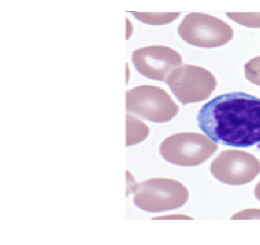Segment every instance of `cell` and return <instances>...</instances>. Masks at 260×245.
<instances>
[{
	"label": "cell",
	"instance_id": "6da1fadb",
	"mask_svg": "<svg viewBox=\"0 0 260 245\" xmlns=\"http://www.w3.org/2000/svg\"><path fill=\"white\" fill-rule=\"evenodd\" d=\"M200 129L214 142L247 148L260 143V98L243 92L217 95L197 115Z\"/></svg>",
	"mask_w": 260,
	"mask_h": 245
},
{
	"label": "cell",
	"instance_id": "7a4b0ae2",
	"mask_svg": "<svg viewBox=\"0 0 260 245\" xmlns=\"http://www.w3.org/2000/svg\"><path fill=\"white\" fill-rule=\"evenodd\" d=\"M133 202L147 212H160L179 208L189 198L187 187L178 180L153 178L132 187Z\"/></svg>",
	"mask_w": 260,
	"mask_h": 245
},
{
	"label": "cell",
	"instance_id": "3957f363",
	"mask_svg": "<svg viewBox=\"0 0 260 245\" xmlns=\"http://www.w3.org/2000/svg\"><path fill=\"white\" fill-rule=\"evenodd\" d=\"M218 148L216 143L202 133L182 132L164 139L159 145V152L166 161L173 164L192 166L208 160Z\"/></svg>",
	"mask_w": 260,
	"mask_h": 245
},
{
	"label": "cell",
	"instance_id": "277c9868",
	"mask_svg": "<svg viewBox=\"0 0 260 245\" xmlns=\"http://www.w3.org/2000/svg\"><path fill=\"white\" fill-rule=\"evenodd\" d=\"M126 110L128 113L147 121L163 123L177 115L179 107L165 90L145 84L126 92Z\"/></svg>",
	"mask_w": 260,
	"mask_h": 245
},
{
	"label": "cell",
	"instance_id": "5b68a950",
	"mask_svg": "<svg viewBox=\"0 0 260 245\" xmlns=\"http://www.w3.org/2000/svg\"><path fill=\"white\" fill-rule=\"evenodd\" d=\"M166 83L182 104L207 99L217 85L214 75L202 66L184 64L172 72Z\"/></svg>",
	"mask_w": 260,
	"mask_h": 245
},
{
	"label": "cell",
	"instance_id": "8992f818",
	"mask_svg": "<svg viewBox=\"0 0 260 245\" xmlns=\"http://www.w3.org/2000/svg\"><path fill=\"white\" fill-rule=\"evenodd\" d=\"M177 32L188 44L207 48L224 45L233 36L232 28L223 20L202 13L186 15L178 26Z\"/></svg>",
	"mask_w": 260,
	"mask_h": 245
},
{
	"label": "cell",
	"instance_id": "52a82bcc",
	"mask_svg": "<svg viewBox=\"0 0 260 245\" xmlns=\"http://www.w3.org/2000/svg\"><path fill=\"white\" fill-rule=\"evenodd\" d=\"M210 171L220 182L241 185L252 181L260 172V161L253 154L241 150L222 151L212 161Z\"/></svg>",
	"mask_w": 260,
	"mask_h": 245
},
{
	"label": "cell",
	"instance_id": "ba28073f",
	"mask_svg": "<svg viewBox=\"0 0 260 245\" xmlns=\"http://www.w3.org/2000/svg\"><path fill=\"white\" fill-rule=\"evenodd\" d=\"M132 61L136 69L143 76L166 82L172 72L181 65L182 57L170 47L154 45L134 51Z\"/></svg>",
	"mask_w": 260,
	"mask_h": 245
},
{
	"label": "cell",
	"instance_id": "9c48e42d",
	"mask_svg": "<svg viewBox=\"0 0 260 245\" xmlns=\"http://www.w3.org/2000/svg\"><path fill=\"white\" fill-rule=\"evenodd\" d=\"M150 128L134 115L126 114V145H134L143 141L149 134Z\"/></svg>",
	"mask_w": 260,
	"mask_h": 245
},
{
	"label": "cell",
	"instance_id": "30bf717a",
	"mask_svg": "<svg viewBox=\"0 0 260 245\" xmlns=\"http://www.w3.org/2000/svg\"><path fill=\"white\" fill-rule=\"evenodd\" d=\"M133 16L144 23L150 25H164L176 19L180 13H139L132 12Z\"/></svg>",
	"mask_w": 260,
	"mask_h": 245
},
{
	"label": "cell",
	"instance_id": "8fae6325",
	"mask_svg": "<svg viewBox=\"0 0 260 245\" xmlns=\"http://www.w3.org/2000/svg\"><path fill=\"white\" fill-rule=\"evenodd\" d=\"M244 68L246 78L251 83L260 86V56L247 62Z\"/></svg>",
	"mask_w": 260,
	"mask_h": 245
},
{
	"label": "cell",
	"instance_id": "7c38bea8",
	"mask_svg": "<svg viewBox=\"0 0 260 245\" xmlns=\"http://www.w3.org/2000/svg\"><path fill=\"white\" fill-rule=\"evenodd\" d=\"M227 16L239 24L253 27H260V14L228 13Z\"/></svg>",
	"mask_w": 260,
	"mask_h": 245
},
{
	"label": "cell",
	"instance_id": "4fadbf2b",
	"mask_svg": "<svg viewBox=\"0 0 260 245\" xmlns=\"http://www.w3.org/2000/svg\"><path fill=\"white\" fill-rule=\"evenodd\" d=\"M254 193L256 198L260 201V181L257 183L254 190Z\"/></svg>",
	"mask_w": 260,
	"mask_h": 245
}]
</instances>
